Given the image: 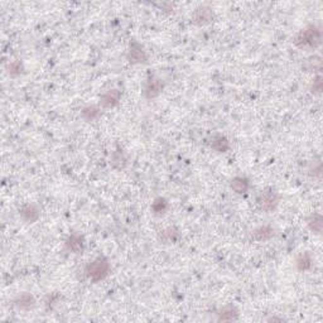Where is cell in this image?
<instances>
[{
    "label": "cell",
    "instance_id": "6da1fadb",
    "mask_svg": "<svg viewBox=\"0 0 323 323\" xmlns=\"http://www.w3.org/2000/svg\"><path fill=\"white\" fill-rule=\"evenodd\" d=\"M322 39V31L318 25L311 24L302 29L294 38V44L299 48H316Z\"/></svg>",
    "mask_w": 323,
    "mask_h": 323
},
{
    "label": "cell",
    "instance_id": "7a4b0ae2",
    "mask_svg": "<svg viewBox=\"0 0 323 323\" xmlns=\"http://www.w3.org/2000/svg\"><path fill=\"white\" fill-rule=\"evenodd\" d=\"M110 273V263L105 258H97L93 261L89 263L85 269L86 277L92 283H97L100 280L105 279Z\"/></svg>",
    "mask_w": 323,
    "mask_h": 323
},
{
    "label": "cell",
    "instance_id": "3957f363",
    "mask_svg": "<svg viewBox=\"0 0 323 323\" xmlns=\"http://www.w3.org/2000/svg\"><path fill=\"white\" fill-rule=\"evenodd\" d=\"M259 207L264 212H273L275 211V208L278 207L279 203V197L278 193L273 190V188H267V190L261 191L258 198Z\"/></svg>",
    "mask_w": 323,
    "mask_h": 323
},
{
    "label": "cell",
    "instance_id": "277c9868",
    "mask_svg": "<svg viewBox=\"0 0 323 323\" xmlns=\"http://www.w3.org/2000/svg\"><path fill=\"white\" fill-rule=\"evenodd\" d=\"M127 61L130 63H145L148 61V56L144 48L138 42L130 43L129 51H127Z\"/></svg>",
    "mask_w": 323,
    "mask_h": 323
},
{
    "label": "cell",
    "instance_id": "5b68a950",
    "mask_svg": "<svg viewBox=\"0 0 323 323\" xmlns=\"http://www.w3.org/2000/svg\"><path fill=\"white\" fill-rule=\"evenodd\" d=\"M163 89H164V82L162 78L150 77L146 81L145 87H144V95L146 99H154L161 95Z\"/></svg>",
    "mask_w": 323,
    "mask_h": 323
},
{
    "label": "cell",
    "instance_id": "8992f818",
    "mask_svg": "<svg viewBox=\"0 0 323 323\" xmlns=\"http://www.w3.org/2000/svg\"><path fill=\"white\" fill-rule=\"evenodd\" d=\"M121 99V93L119 90H109L100 97V106L103 109H112L119 104Z\"/></svg>",
    "mask_w": 323,
    "mask_h": 323
},
{
    "label": "cell",
    "instance_id": "52a82bcc",
    "mask_svg": "<svg viewBox=\"0 0 323 323\" xmlns=\"http://www.w3.org/2000/svg\"><path fill=\"white\" fill-rule=\"evenodd\" d=\"M85 248V241L84 237L81 236L80 233H72L70 235L69 239L66 240V249L69 250L70 252H73V254H80Z\"/></svg>",
    "mask_w": 323,
    "mask_h": 323
},
{
    "label": "cell",
    "instance_id": "ba28073f",
    "mask_svg": "<svg viewBox=\"0 0 323 323\" xmlns=\"http://www.w3.org/2000/svg\"><path fill=\"white\" fill-rule=\"evenodd\" d=\"M20 216L24 221L29 222V224H33L39 218L40 216V211L39 208L37 207L33 203H28V205H24L22 208H20V211H19Z\"/></svg>",
    "mask_w": 323,
    "mask_h": 323
},
{
    "label": "cell",
    "instance_id": "9c48e42d",
    "mask_svg": "<svg viewBox=\"0 0 323 323\" xmlns=\"http://www.w3.org/2000/svg\"><path fill=\"white\" fill-rule=\"evenodd\" d=\"M214 19V12L210 6H199L193 13V22L197 24H206Z\"/></svg>",
    "mask_w": 323,
    "mask_h": 323
},
{
    "label": "cell",
    "instance_id": "30bf717a",
    "mask_svg": "<svg viewBox=\"0 0 323 323\" xmlns=\"http://www.w3.org/2000/svg\"><path fill=\"white\" fill-rule=\"evenodd\" d=\"M274 236V229L270 225H263V226L256 227L251 233V239L255 241H268Z\"/></svg>",
    "mask_w": 323,
    "mask_h": 323
},
{
    "label": "cell",
    "instance_id": "8fae6325",
    "mask_svg": "<svg viewBox=\"0 0 323 323\" xmlns=\"http://www.w3.org/2000/svg\"><path fill=\"white\" fill-rule=\"evenodd\" d=\"M178 239H179V231L174 226L167 227L158 233V240L162 244H174L178 241Z\"/></svg>",
    "mask_w": 323,
    "mask_h": 323
},
{
    "label": "cell",
    "instance_id": "7c38bea8",
    "mask_svg": "<svg viewBox=\"0 0 323 323\" xmlns=\"http://www.w3.org/2000/svg\"><path fill=\"white\" fill-rule=\"evenodd\" d=\"M35 305L36 299L31 293H22V294H19L18 297L14 299V305H16L18 309H22V311H29L31 308L35 307Z\"/></svg>",
    "mask_w": 323,
    "mask_h": 323
},
{
    "label": "cell",
    "instance_id": "4fadbf2b",
    "mask_svg": "<svg viewBox=\"0 0 323 323\" xmlns=\"http://www.w3.org/2000/svg\"><path fill=\"white\" fill-rule=\"evenodd\" d=\"M230 187L239 195H244L250 188V182L246 177H233L230 180Z\"/></svg>",
    "mask_w": 323,
    "mask_h": 323
},
{
    "label": "cell",
    "instance_id": "5bb4252c",
    "mask_svg": "<svg viewBox=\"0 0 323 323\" xmlns=\"http://www.w3.org/2000/svg\"><path fill=\"white\" fill-rule=\"evenodd\" d=\"M211 148L218 153H225L230 149V142L224 135H215L211 140Z\"/></svg>",
    "mask_w": 323,
    "mask_h": 323
},
{
    "label": "cell",
    "instance_id": "9a60e30c",
    "mask_svg": "<svg viewBox=\"0 0 323 323\" xmlns=\"http://www.w3.org/2000/svg\"><path fill=\"white\" fill-rule=\"evenodd\" d=\"M100 115H101V109L96 105L86 106V108H84L82 111H81V116H82V119L86 120L87 123L95 121Z\"/></svg>",
    "mask_w": 323,
    "mask_h": 323
},
{
    "label": "cell",
    "instance_id": "2e32d148",
    "mask_svg": "<svg viewBox=\"0 0 323 323\" xmlns=\"http://www.w3.org/2000/svg\"><path fill=\"white\" fill-rule=\"evenodd\" d=\"M312 264H313V259H312L309 252H302L295 260V265H297V269L299 271L309 270L312 268Z\"/></svg>",
    "mask_w": 323,
    "mask_h": 323
},
{
    "label": "cell",
    "instance_id": "e0dca14e",
    "mask_svg": "<svg viewBox=\"0 0 323 323\" xmlns=\"http://www.w3.org/2000/svg\"><path fill=\"white\" fill-rule=\"evenodd\" d=\"M308 227L311 229L313 233H322V227H323V218L321 214H313L311 215L307 220Z\"/></svg>",
    "mask_w": 323,
    "mask_h": 323
},
{
    "label": "cell",
    "instance_id": "ac0fdd59",
    "mask_svg": "<svg viewBox=\"0 0 323 323\" xmlns=\"http://www.w3.org/2000/svg\"><path fill=\"white\" fill-rule=\"evenodd\" d=\"M239 318V313L233 307H226L225 309L218 313L217 321L220 322H233V321H237Z\"/></svg>",
    "mask_w": 323,
    "mask_h": 323
},
{
    "label": "cell",
    "instance_id": "d6986e66",
    "mask_svg": "<svg viewBox=\"0 0 323 323\" xmlns=\"http://www.w3.org/2000/svg\"><path fill=\"white\" fill-rule=\"evenodd\" d=\"M168 210V201L163 197H158L152 203V211L156 215H163Z\"/></svg>",
    "mask_w": 323,
    "mask_h": 323
},
{
    "label": "cell",
    "instance_id": "ffe728a7",
    "mask_svg": "<svg viewBox=\"0 0 323 323\" xmlns=\"http://www.w3.org/2000/svg\"><path fill=\"white\" fill-rule=\"evenodd\" d=\"M10 76H18L22 73V65L20 62H12L8 67Z\"/></svg>",
    "mask_w": 323,
    "mask_h": 323
},
{
    "label": "cell",
    "instance_id": "44dd1931",
    "mask_svg": "<svg viewBox=\"0 0 323 323\" xmlns=\"http://www.w3.org/2000/svg\"><path fill=\"white\" fill-rule=\"evenodd\" d=\"M118 158H116L115 156H112V164H116V163H119V164H120V168L121 167H124V164H125V158H124V156H123V153L120 152V150H118Z\"/></svg>",
    "mask_w": 323,
    "mask_h": 323
},
{
    "label": "cell",
    "instance_id": "7402d4cb",
    "mask_svg": "<svg viewBox=\"0 0 323 323\" xmlns=\"http://www.w3.org/2000/svg\"><path fill=\"white\" fill-rule=\"evenodd\" d=\"M321 90H322V77L318 76L313 81V91L314 92H321Z\"/></svg>",
    "mask_w": 323,
    "mask_h": 323
}]
</instances>
